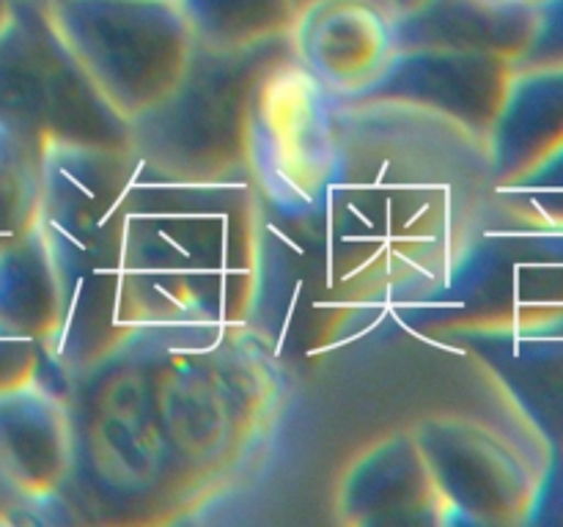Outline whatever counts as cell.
<instances>
[{
	"instance_id": "cell-26",
	"label": "cell",
	"mask_w": 563,
	"mask_h": 527,
	"mask_svg": "<svg viewBox=\"0 0 563 527\" xmlns=\"http://www.w3.org/2000/svg\"><path fill=\"white\" fill-rule=\"evenodd\" d=\"M383 3L388 5V9L394 11V14H405V11L416 9V5L423 3V0H383Z\"/></svg>"
},
{
	"instance_id": "cell-2",
	"label": "cell",
	"mask_w": 563,
	"mask_h": 527,
	"mask_svg": "<svg viewBox=\"0 0 563 527\" xmlns=\"http://www.w3.org/2000/svg\"><path fill=\"white\" fill-rule=\"evenodd\" d=\"M146 327L154 421L192 522L258 475L280 434L289 379L247 324Z\"/></svg>"
},
{
	"instance_id": "cell-4",
	"label": "cell",
	"mask_w": 563,
	"mask_h": 527,
	"mask_svg": "<svg viewBox=\"0 0 563 527\" xmlns=\"http://www.w3.org/2000/svg\"><path fill=\"white\" fill-rule=\"evenodd\" d=\"M141 162L130 148H47L38 234L60 285L49 355L69 373L137 329L126 274V214Z\"/></svg>"
},
{
	"instance_id": "cell-8",
	"label": "cell",
	"mask_w": 563,
	"mask_h": 527,
	"mask_svg": "<svg viewBox=\"0 0 563 527\" xmlns=\"http://www.w3.org/2000/svg\"><path fill=\"white\" fill-rule=\"evenodd\" d=\"M0 130L44 148H130V121L86 75L47 0H14L0 25Z\"/></svg>"
},
{
	"instance_id": "cell-27",
	"label": "cell",
	"mask_w": 563,
	"mask_h": 527,
	"mask_svg": "<svg viewBox=\"0 0 563 527\" xmlns=\"http://www.w3.org/2000/svg\"><path fill=\"white\" fill-rule=\"evenodd\" d=\"M487 3H495V5H533L537 0H487Z\"/></svg>"
},
{
	"instance_id": "cell-5",
	"label": "cell",
	"mask_w": 563,
	"mask_h": 527,
	"mask_svg": "<svg viewBox=\"0 0 563 527\" xmlns=\"http://www.w3.org/2000/svg\"><path fill=\"white\" fill-rule=\"evenodd\" d=\"M561 311L563 225L511 212L493 195L449 274L383 322L438 344L460 329L506 327Z\"/></svg>"
},
{
	"instance_id": "cell-3",
	"label": "cell",
	"mask_w": 563,
	"mask_h": 527,
	"mask_svg": "<svg viewBox=\"0 0 563 527\" xmlns=\"http://www.w3.org/2000/svg\"><path fill=\"white\" fill-rule=\"evenodd\" d=\"M258 253L262 201L251 176L176 179L141 162L126 214V274L137 327L247 324Z\"/></svg>"
},
{
	"instance_id": "cell-24",
	"label": "cell",
	"mask_w": 563,
	"mask_h": 527,
	"mask_svg": "<svg viewBox=\"0 0 563 527\" xmlns=\"http://www.w3.org/2000/svg\"><path fill=\"white\" fill-rule=\"evenodd\" d=\"M526 525H563V450H550L537 478Z\"/></svg>"
},
{
	"instance_id": "cell-28",
	"label": "cell",
	"mask_w": 563,
	"mask_h": 527,
	"mask_svg": "<svg viewBox=\"0 0 563 527\" xmlns=\"http://www.w3.org/2000/svg\"><path fill=\"white\" fill-rule=\"evenodd\" d=\"M11 5H14V0H0V25H3L5 14L11 11Z\"/></svg>"
},
{
	"instance_id": "cell-21",
	"label": "cell",
	"mask_w": 563,
	"mask_h": 527,
	"mask_svg": "<svg viewBox=\"0 0 563 527\" xmlns=\"http://www.w3.org/2000/svg\"><path fill=\"white\" fill-rule=\"evenodd\" d=\"M493 195L511 212L563 225V143L517 179L495 184Z\"/></svg>"
},
{
	"instance_id": "cell-17",
	"label": "cell",
	"mask_w": 563,
	"mask_h": 527,
	"mask_svg": "<svg viewBox=\"0 0 563 527\" xmlns=\"http://www.w3.org/2000/svg\"><path fill=\"white\" fill-rule=\"evenodd\" d=\"M533 5H495L487 0H423L396 14L399 47H440L511 58L528 47Z\"/></svg>"
},
{
	"instance_id": "cell-14",
	"label": "cell",
	"mask_w": 563,
	"mask_h": 527,
	"mask_svg": "<svg viewBox=\"0 0 563 527\" xmlns=\"http://www.w3.org/2000/svg\"><path fill=\"white\" fill-rule=\"evenodd\" d=\"M352 527H443L445 508L412 428L372 439L346 461L333 494Z\"/></svg>"
},
{
	"instance_id": "cell-10",
	"label": "cell",
	"mask_w": 563,
	"mask_h": 527,
	"mask_svg": "<svg viewBox=\"0 0 563 527\" xmlns=\"http://www.w3.org/2000/svg\"><path fill=\"white\" fill-rule=\"evenodd\" d=\"M335 97L295 53L275 60L247 108V176L262 209L295 217L317 209L335 159Z\"/></svg>"
},
{
	"instance_id": "cell-1",
	"label": "cell",
	"mask_w": 563,
	"mask_h": 527,
	"mask_svg": "<svg viewBox=\"0 0 563 527\" xmlns=\"http://www.w3.org/2000/svg\"><path fill=\"white\" fill-rule=\"evenodd\" d=\"M335 135L317 209L295 217L262 209L247 327L278 360L289 346H339L432 291L495 190L487 141L443 115L335 99Z\"/></svg>"
},
{
	"instance_id": "cell-19",
	"label": "cell",
	"mask_w": 563,
	"mask_h": 527,
	"mask_svg": "<svg viewBox=\"0 0 563 527\" xmlns=\"http://www.w3.org/2000/svg\"><path fill=\"white\" fill-rule=\"evenodd\" d=\"M192 36L212 47H247L289 36V0H176Z\"/></svg>"
},
{
	"instance_id": "cell-11",
	"label": "cell",
	"mask_w": 563,
	"mask_h": 527,
	"mask_svg": "<svg viewBox=\"0 0 563 527\" xmlns=\"http://www.w3.org/2000/svg\"><path fill=\"white\" fill-rule=\"evenodd\" d=\"M515 60L493 53L399 47L385 75L355 99L396 102L454 121L487 141L509 91Z\"/></svg>"
},
{
	"instance_id": "cell-23",
	"label": "cell",
	"mask_w": 563,
	"mask_h": 527,
	"mask_svg": "<svg viewBox=\"0 0 563 527\" xmlns=\"http://www.w3.org/2000/svg\"><path fill=\"white\" fill-rule=\"evenodd\" d=\"M42 346L38 340L0 324V395L25 388L36 379Z\"/></svg>"
},
{
	"instance_id": "cell-18",
	"label": "cell",
	"mask_w": 563,
	"mask_h": 527,
	"mask_svg": "<svg viewBox=\"0 0 563 527\" xmlns=\"http://www.w3.org/2000/svg\"><path fill=\"white\" fill-rule=\"evenodd\" d=\"M60 318L58 274L38 228L0 245V324L38 344H53Z\"/></svg>"
},
{
	"instance_id": "cell-15",
	"label": "cell",
	"mask_w": 563,
	"mask_h": 527,
	"mask_svg": "<svg viewBox=\"0 0 563 527\" xmlns=\"http://www.w3.org/2000/svg\"><path fill=\"white\" fill-rule=\"evenodd\" d=\"M69 459L64 399L33 382L0 395V478L27 511L60 508Z\"/></svg>"
},
{
	"instance_id": "cell-12",
	"label": "cell",
	"mask_w": 563,
	"mask_h": 527,
	"mask_svg": "<svg viewBox=\"0 0 563 527\" xmlns=\"http://www.w3.org/2000/svg\"><path fill=\"white\" fill-rule=\"evenodd\" d=\"M297 64L335 99L366 93L399 49L396 14L383 0H311L295 11Z\"/></svg>"
},
{
	"instance_id": "cell-7",
	"label": "cell",
	"mask_w": 563,
	"mask_h": 527,
	"mask_svg": "<svg viewBox=\"0 0 563 527\" xmlns=\"http://www.w3.org/2000/svg\"><path fill=\"white\" fill-rule=\"evenodd\" d=\"M445 525H526L548 442L500 390L478 410L432 412L412 426Z\"/></svg>"
},
{
	"instance_id": "cell-25",
	"label": "cell",
	"mask_w": 563,
	"mask_h": 527,
	"mask_svg": "<svg viewBox=\"0 0 563 527\" xmlns=\"http://www.w3.org/2000/svg\"><path fill=\"white\" fill-rule=\"evenodd\" d=\"M25 514H27L25 503H22V500L16 497L9 486H5L3 478H0V525L25 519Z\"/></svg>"
},
{
	"instance_id": "cell-6",
	"label": "cell",
	"mask_w": 563,
	"mask_h": 527,
	"mask_svg": "<svg viewBox=\"0 0 563 527\" xmlns=\"http://www.w3.org/2000/svg\"><path fill=\"white\" fill-rule=\"evenodd\" d=\"M291 55L289 36L247 47L196 42L176 86L130 121V152L176 179L247 176V108L256 82Z\"/></svg>"
},
{
	"instance_id": "cell-20",
	"label": "cell",
	"mask_w": 563,
	"mask_h": 527,
	"mask_svg": "<svg viewBox=\"0 0 563 527\" xmlns=\"http://www.w3.org/2000/svg\"><path fill=\"white\" fill-rule=\"evenodd\" d=\"M47 148L0 130V245L33 234L42 220Z\"/></svg>"
},
{
	"instance_id": "cell-16",
	"label": "cell",
	"mask_w": 563,
	"mask_h": 527,
	"mask_svg": "<svg viewBox=\"0 0 563 527\" xmlns=\"http://www.w3.org/2000/svg\"><path fill=\"white\" fill-rule=\"evenodd\" d=\"M563 143V64L515 66L487 137L495 184L517 179Z\"/></svg>"
},
{
	"instance_id": "cell-22",
	"label": "cell",
	"mask_w": 563,
	"mask_h": 527,
	"mask_svg": "<svg viewBox=\"0 0 563 527\" xmlns=\"http://www.w3.org/2000/svg\"><path fill=\"white\" fill-rule=\"evenodd\" d=\"M563 64V0H537L528 47L515 66Z\"/></svg>"
},
{
	"instance_id": "cell-13",
	"label": "cell",
	"mask_w": 563,
	"mask_h": 527,
	"mask_svg": "<svg viewBox=\"0 0 563 527\" xmlns=\"http://www.w3.org/2000/svg\"><path fill=\"white\" fill-rule=\"evenodd\" d=\"M438 344L482 366L550 450H563V311L506 327L460 329Z\"/></svg>"
},
{
	"instance_id": "cell-9",
	"label": "cell",
	"mask_w": 563,
	"mask_h": 527,
	"mask_svg": "<svg viewBox=\"0 0 563 527\" xmlns=\"http://www.w3.org/2000/svg\"><path fill=\"white\" fill-rule=\"evenodd\" d=\"M47 9L93 86L126 121L176 86L196 47L176 0H47Z\"/></svg>"
},
{
	"instance_id": "cell-29",
	"label": "cell",
	"mask_w": 563,
	"mask_h": 527,
	"mask_svg": "<svg viewBox=\"0 0 563 527\" xmlns=\"http://www.w3.org/2000/svg\"><path fill=\"white\" fill-rule=\"evenodd\" d=\"M289 3H291V9H300V5H306V3H311V0H289Z\"/></svg>"
}]
</instances>
